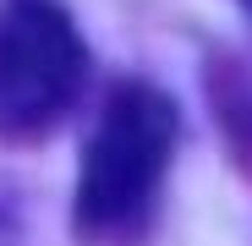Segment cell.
Listing matches in <instances>:
<instances>
[{"label": "cell", "mask_w": 252, "mask_h": 246, "mask_svg": "<svg viewBox=\"0 0 252 246\" xmlns=\"http://www.w3.org/2000/svg\"><path fill=\"white\" fill-rule=\"evenodd\" d=\"M88 55L55 0H0V137L33 142L71 109Z\"/></svg>", "instance_id": "obj_2"}, {"label": "cell", "mask_w": 252, "mask_h": 246, "mask_svg": "<svg viewBox=\"0 0 252 246\" xmlns=\"http://www.w3.org/2000/svg\"><path fill=\"white\" fill-rule=\"evenodd\" d=\"M170 148H176V104L148 82L115 88L82 148L77 208H71L77 235L104 241L132 230L170 170Z\"/></svg>", "instance_id": "obj_1"}]
</instances>
